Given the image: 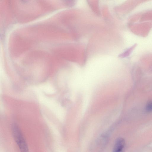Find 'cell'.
I'll list each match as a JSON object with an SVG mask.
<instances>
[{
    "mask_svg": "<svg viewBox=\"0 0 152 152\" xmlns=\"http://www.w3.org/2000/svg\"><path fill=\"white\" fill-rule=\"evenodd\" d=\"M13 135L21 152H29L27 145L20 129L16 125L12 128Z\"/></svg>",
    "mask_w": 152,
    "mask_h": 152,
    "instance_id": "obj_1",
    "label": "cell"
},
{
    "mask_svg": "<svg viewBox=\"0 0 152 152\" xmlns=\"http://www.w3.org/2000/svg\"><path fill=\"white\" fill-rule=\"evenodd\" d=\"M145 110L148 112L152 111V101L149 102L147 104L145 107Z\"/></svg>",
    "mask_w": 152,
    "mask_h": 152,
    "instance_id": "obj_3",
    "label": "cell"
},
{
    "mask_svg": "<svg viewBox=\"0 0 152 152\" xmlns=\"http://www.w3.org/2000/svg\"><path fill=\"white\" fill-rule=\"evenodd\" d=\"M125 146L124 140L122 138H118L115 142L113 152H124Z\"/></svg>",
    "mask_w": 152,
    "mask_h": 152,
    "instance_id": "obj_2",
    "label": "cell"
}]
</instances>
